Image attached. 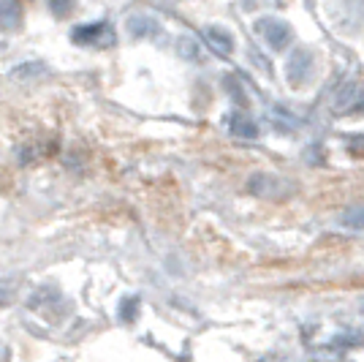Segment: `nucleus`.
Masks as SVG:
<instances>
[{"label":"nucleus","instance_id":"f257e3e1","mask_svg":"<svg viewBox=\"0 0 364 362\" xmlns=\"http://www.w3.org/2000/svg\"><path fill=\"white\" fill-rule=\"evenodd\" d=\"M256 33L267 41V44L272 46V49H286L291 44V38H294V31H291L289 22H283V19H272V16H264V19H258L256 22Z\"/></svg>","mask_w":364,"mask_h":362},{"label":"nucleus","instance_id":"f03ea898","mask_svg":"<svg viewBox=\"0 0 364 362\" xmlns=\"http://www.w3.org/2000/svg\"><path fill=\"white\" fill-rule=\"evenodd\" d=\"M310 68H313V55L307 49H294L289 58V66H286V76H289V82L294 88H299L310 76Z\"/></svg>","mask_w":364,"mask_h":362},{"label":"nucleus","instance_id":"7ed1b4c3","mask_svg":"<svg viewBox=\"0 0 364 362\" xmlns=\"http://www.w3.org/2000/svg\"><path fill=\"white\" fill-rule=\"evenodd\" d=\"M22 25V3L19 0H0V31L14 33Z\"/></svg>","mask_w":364,"mask_h":362},{"label":"nucleus","instance_id":"20e7f679","mask_svg":"<svg viewBox=\"0 0 364 362\" xmlns=\"http://www.w3.org/2000/svg\"><path fill=\"white\" fill-rule=\"evenodd\" d=\"M204 36H207V41L213 44L215 52H220V55H231L234 52V38H231V33L226 31V28H207L204 31Z\"/></svg>","mask_w":364,"mask_h":362},{"label":"nucleus","instance_id":"39448f33","mask_svg":"<svg viewBox=\"0 0 364 362\" xmlns=\"http://www.w3.org/2000/svg\"><path fill=\"white\" fill-rule=\"evenodd\" d=\"M158 31V25H155V19H147V16H134V19H128V33L131 36H152V33Z\"/></svg>","mask_w":364,"mask_h":362},{"label":"nucleus","instance_id":"423d86ee","mask_svg":"<svg viewBox=\"0 0 364 362\" xmlns=\"http://www.w3.org/2000/svg\"><path fill=\"white\" fill-rule=\"evenodd\" d=\"M107 28L104 25H90V28H76L74 31V41L79 44H98V36H104Z\"/></svg>","mask_w":364,"mask_h":362},{"label":"nucleus","instance_id":"0eeeda50","mask_svg":"<svg viewBox=\"0 0 364 362\" xmlns=\"http://www.w3.org/2000/svg\"><path fill=\"white\" fill-rule=\"evenodd\" d=\"M231 131H234L237 136H245V139H253V136L258 134L256 123L250 120V118H245V115L234 118V123H231Z\"/></svg>","mask_w":364,"mask_h":362},{"label":"nucleus","instance_id":"6e6552de","mask_svg":"<svg viewBox=\"0 0 364 362\" xmlns=\"http://www.w3.org/2000/svg\"><path fill=\"white\" fill-rule=\"evenodd\" d=\"M343 227L364 229V205H356V207H350V210L343 212Z\"/></svg>","mask_w":364,"mask_h":362},{"label":"nucleus","instance_id":"1a4fd4ad","mask_svg":"<svg viewBox=\"0 0 364 362\" xmlns=\"http://www.w3.org/2000/svg\"><path fill=\"white\" fill-rule=\"evenodd\" d=\"M177 52H180L182 58L193 61V58H198V44L191 36H182V38H177Z\"/></svg>","mask_w":364,"mask_h":362},{"label":"nucleus","instance_id":"9d476101","mask_svg":"<svg viewBox=\"0 0 364 362\" xmlns=\"http://www.w3.org/2000/svg\"><path fill=\"white\" fill-rule=\"evenodd\" d=\"M49 9L55 16H65L74 11V0H49Z\"/></svg>","mask_w":364,"mask_h":362}]
</instances>
